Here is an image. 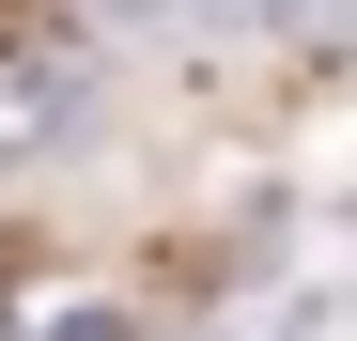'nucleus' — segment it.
<instances>
[{
  "label": "nucleus",
  "instance_id": "1",
  "mask_svg": "<svg viewBox=\"0 0 357 341\" xmlns=\"http://www.w3.org/2000/svg\"><path fill=\"white\" fill-rule=\"evenodd\" d=\"M63 140H78V63L63 47H0V170H31Z\"/></svg>",
  "mask_w": 357,
  "mask_h": 341
},
{
  "label": "nucleus",
  "instance_id": "2",
  "mask_svg": "<svg viewBox=\"0 0 357 341\" xmlns=\"http://www.w3.org/2000/svg\"><path fill=\"white\" fill-rule=\"evenodd\" d=\"M93 31H202V0H78Z\"/></svg>",
  "mask_w": 357,
  "mask_h": 341
}]
</instances>
